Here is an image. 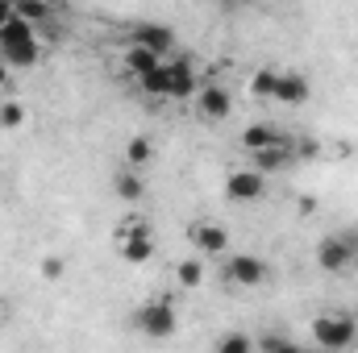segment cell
Instances as JSON below:
<instances>
[{
    "mask_svg": "<svg viewBox=\"0 0 358 353\" xmlns=\"http://www.w3.org/2000/svg\"><path fill=\"white\" fill-rule=\"evenodd\" d=\"M296 154H300V158H317V154H321V146H317V142H300V146H296Z\"/></svg>",
    "mask_w": 358,
    "mask_h": 353,
    "instance_id": "26",
    "label": "cell"
},
{
    "mask_svg": "<svg viewBox=\"0 0 358 353\" xmlns=\"http://www.w3.org/2000/svg\"><path fill=\"white\" fill-rule=\"evenodd\" d=\"M250 350H255V337H246V333H229V337L217 341V353H250Z\"/></svg>",
    "mask_w": 358,
    "mask_h": 353,
    "instance_id": "21",
    "label": "cell"
},
{
    "mask_svg": "<svg viewBox=\"0 0 358 353\" xmlns=\"http://www.w3.org/2000/svg\"><path fill=\"white\" fill-rule=\"evenodd\" d=\"M176 278H179V287H200L204 283V266L196 262V258H187V262L176 266Z\"/></svg>",
    "mask_w": 358,
    "mask_h": 353,
    "instance_id": "19",
    "label": "cell"
},
{
    "mask_svg": "<svg viewBox=\"0 0 358 353\" xmlns=\"http://www.w3.org/2000/svg\"><path fill=\"white\" fill-rule=\"evenodd\" d=\"M0 91H8V63H0Z\"/></svg>",
    "mask_w": 358,
    "mask_h": 353,
    "instance_id": "28",
    "label": "cell"
},
{
    "mask_svg": "<svg viewBox=\"0 0 358 353\" xmlns=\"http://www.w3.org/2000/svg\"><path fill=\"white\" fill-rule=\"evenodd\" d=\"M283 133H275V129H267V125H255V129H246L242 133V146L255 154V150H263V146H271V142H279Z\"/></svg>",
    "mask_w": 358,
    "mask_h": 353,
    "instance_id": "18",
    "label": "cell"
},
{
    "mask_svg": "<svg viewBox=\"0 0 358 353\" xmlns=\"http://www.w3.org/2000/svg\"><path fill=\"white\" fill-rule=\"evenodd\" d=\"M317 266L325 274H346L358 266V229H346V233H329L317 241Z\"/></svg>",
    "mask_w": 358,
    "mask_h": 353,
    "instance_id": "2",
    "label": "cell"
},
{
    "mask_svg": "<svg viewBox=\"0 0 358 353\" xmlns=\"http://www.w3.org/2000/svg\"><path fill=\"white\" fill-rule=\"evenodd\" d=\"M129 42H134V46H146V50H155L159 59L176 50V33H171L167 25H159V21H146V25H134V33H129Z\"/></svg>",
    "mask_w": 358,
    "mask_h": 353,
    "instance_id": "8",
    "label": "cell"
},
{
    "mask_svg": "<svg viewBox=\"0 0 358 353\" xmlns=\"http://www.w3.org/2000/svg\"><path fill=\"white\" fill-rule=\"evenodd\" d=\"M38 54H42V46H38V33H34V25L17 13L13 21H4L0 25V63H8V67H34L38 63Z\"/></svg>",
    "mask_w": 358,
    "mask_h": 353,
    "instance_id": "1",
    "label": "cell"
},
{
    "mask_svg": "<svg viewBox=\"0 0 358 353\" xmlns=\"http://www.w3.org/2000/svg\"><path fill=\"white\" fill-rule=\"evenodd\" d=\"M221 4H229V8H242V4H255V0H221Z\"/></svg>",
    "mask_w": 358,
    "mask_h": 353,
    "instance_id": "29",
    "label": "cell"
},
{
    "mask_svg": "<svg viewBox=\"0 0 358 353\" xmlns=\"http://www.w3.org/2000/svg\"><path fill=\"white\" fill-rule=\"evenodd\" d=\"M200 84H196V71H192V63L179 54L167 63V100H187V96H196Z\"/></svg>",
    "mask_w": 358,
    "mask_h": 353,
    "instance_id": "10",
    "label": "cell"
},
{
    "mask_svg": "<svg viewBox=\"0 0 358 353\" xmlns=\"http://www.w3.org/2000/svg\"><path fill=\"white\" fill-rule=\"evenodd\" d=\"M134 329L138 333H146V337H171L179 329V312L171 299H150V303H142L138 312H134Z\"/></svg>",
    "mask_w": 358,
    "mask_h": 353,
    "instance_id": "3",
    "label": "cell"
},
{
    "mask_svg": "<svg viewBox=\"0 0 358 353\" xmlns=\"http://www.w3.org/2000/svg\"><path fill=\"white\" fill-rule=\"evenodd\" d=\"M267 191V175L259 171V167H250V171H234V175L225 179V195L234 200V204H250V200H259Z\"/></svg>",
    "mask_w": 358,
    "mask_h": 353,
    "instance_id": "6",
    "label": "cell"
},
{
    "mask_svg": "<svg viewBox=\"0 0 358 353\" xmlns=\"http://www.w3.org/2000/svg\"><path fill=\"white\" fill-rule=\"evenodd\" d=\"M313 341H317L321 350H350L358 341L355 316H346V312H325V316L313 324Z\"/></svg>",
    "mask_w": 358,
    "mask_h": 353,
    "instance_id": "4",
    "label": "cell"
},
{
    "mask_svg": "<svg viewBox=\"0 0 358 353\" xmlns=\"http://www.w3.org/2000/svg\"><path fill=\"white\" fill-rule=\"evenodd\" d=\"M225 278H229L234 287H263V278H267V262H263L259 254H234L229 266H225Z\"/></svg>",
    "mask_w": 358,
    "mask_h": 353,
    "instance_id": "7",
    "label": "cell"
},
{
    "mask_svg": "<svg viewBox=\"0 0 358 353\" xmlns=\"http://www.w3.org/2000/svg\"><path fill=\"white\" fill-rule=\"evenodd\" d=\"M17 13L25 21H50V0H17Z\"/></svg>",
    "mask_w": 358,
    "mask_h": 353,
    "instance_id": "20",
    "label": "cell"
},
{
    "mask_svg": "<svg viewBox=\"0 0 358 353\" xmlns=\"http://www.w3.org/2000/svg\"><path fill=\"white\" fill-rule=\"evenodd\" d=\"M271 88H275V71H271V67L255 71V80H250V91H255L259 100H271Z\"/></svg>",
    "mask_w": 358,
    "mask_h": 353,
    "instance_id": "22",
    "label": "cell"
},
{
    "mask_svg": "<svg viewBox=\"0 0 358 353\" xmlns=\"http://www.w3.org/2000/svg\"><path fill=\"white\" fill-rule=\"evenodd\" d=\"M159 63H163V59H159L155 50H146V46H134V42H129V54H125V67H129L134 75H146V71H150V67H159Z\"/></svg>",
    "mask_w": 358,
    "mask_h": 353,
    "instance_id": "15",
    "label": "cell"
},
{
    "mask_svg": "<svg viewBox=\"0 0 358 353\" xmlns=\"http://www.w3.org/2000/svg\"><path fill=\"white\" fill-rule=\"evenodd\" d=\"M113 191H117V195H121L125 204H138V200L146 195V183H142V175H138V171L129 167L125 175H117V179H113Z\"/></svg>",
    "mask_w": 358,
    "mask_h": 353,
    "instance_id": "14",
    "label": "cell"
},
{
    "mask_svg": "<svg viewBox=\"0 0 358 353\" xmlns=\"http://www.w3.org/2000/svg\"><path fill=\"white\" fill-rule=\"evenodd\" d=\"M292 154H296V146H292L287 137H279V142H271V146H263V150H255L250 158H255V167L267 175V171H279V167H287V163H292Z\"/></svg>",
    "mask_w": 358,
    "mask_h": 353,
    "instance_id": "13",
    "label": "cell"
},
{
    "mask_svg": "<svg viewBox=\"0 0 358 353\" xmlns=\"http://www.w3.org/2000/svg\"><path fill=\"white\" fill-rule=\"evenodd\" d=\"M296 341L292 337H283V333H267V337H259L255 341V350H292Z\"/></svg>",
    "mask_w": 358,
    "mask_h": 353,
    "instance_id": "24",
    "label": "cell"
},
{
    "mask_svg": "<svg viewBox=\"0 0 358 353\" xmlns=\"http://www.w3.org/2000/svg\"><path fill=\"white\" fill-rule=\"evenodd\" d=\"M229 112H234V100H229V91L221 88V84L200 88V117L204 121H225Z\"/></svg>",
    "mask_w": 358,
    "mask_h": 353,
    "instance_id": "12",
    "label": "cell"
},
{
    "mask_svg": "<svg viewBox=\"0 0 358 353\" xmlns=\"http://www.w3.org/2000/svg\"><path fill=\"white\" fill-rule=\"evenodd\" d=\"M17 17V0H0V25Z\"/></svg>",
    "mask_w": 358,
    "mask_h": 353,
    "instance_id": "27",
    "label": "cell"
},
{
    "mask_svg": "<svg viewBox=\"0 0 358 353\" xmlns=\"http://www.w3.org/2000/svg\"><path fill=\"white\" fill-rule=\"evenodd\" d=\"M308 96H313V84H308L300 71H275L271 100H279V104H304Z\"/></svg>",
    "mask_w": 358,
    "mask_h": 353,
    "instance_id": "9",
    "label": "cell"
},
{
    "mask_svg": "<svg viewBox=\"0 0 358 353\" xmlns=\"http://www.w3.org/2000/svg\"><path fill=\"white\" fill-rule=\"evenodd\" d=\"M150 158H155V146H150V137H129V146H125V163H129L134 171H142Z\"/></svg>",
    "mask_w": 358,
    "mask_h": 353,
    "instance_id": "16",
    "label": "cell"
},
{
    "mask_svg": "<svg viewBox=\"0 0 358 353\" xmlns=\"http://www.w3.org/2000/svg\"><path fill=\"white\" fill-rule=\"evenodd\" d=\"M42 274H46V278H59V274H63V262H59V258H46V262H42Z\"/></svg>",
    "mask_w": 358,
    "mask_h": 353,
    "instance_id": "25",
    "label": "cell"
},
{
    "mask_svg": "<svg viewBox=\"0 0 358 353\" xmlns=\"http://www.w3.org/2000/svg\"><path fill=\"white\" fill-rule=\"evenodd\" d=\"M129 225L121 229V258L125 262H134V266H142V262H150L155 258V237H150V225L142 220V216H125Z\"/></svg>",
    "mask_w": 358,
    "mask_h": 353,
    "instance_id": "5",
    "label": "cell"
},
{
    "mask_svg": "<svg viewBox=\"0 0 358 353\" xmlns=\"http://www.w3.org/2000/svg\"><path fill=\"white\" fill-rule=\"evenodd\" d=\"M21 121H25V108H21L17 100H8V104H0V125H4V129H17Z\"/></svg>",
    "mask_w": 358,
    "mask_h": 353,
    "instance_id": "23",
    "label": "cell"
},
{
    "mask_svg": "<svg viewBox=\"0 0 358 353\" xmlns=\"http://www.w3.org/2000/svg\"><path fill=\"white\" fill-rule=\"evenodd\" d=\"M187 237H192V246H196L200 254H225V246H229L225 229H221V225H213V220H196Z\"/></svg>",
    "mask_w": 358,
    "mask_h": 353,
    "instance_id": "11",
    "label": "cell"
},
{
    "mask_svg": "<svg viewBox=\"0 0 358 353\" xmlns=\"http://www.w3.org/2000/svg\"><path fill=\"white\" fill-rule=\"evenodd\" d=\"M138 84L146 96H167V63H159V67H150L146 75H138Z\"/></svg>",
    "mask_w": 358,
    "mask_h": 353,
    "instance_id": "17",
    "label": "cell"
}]
</instances>
